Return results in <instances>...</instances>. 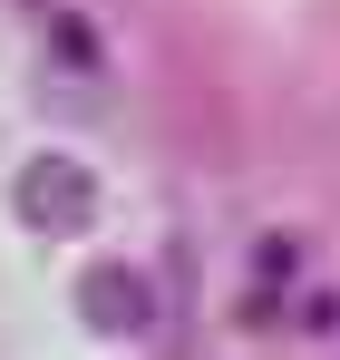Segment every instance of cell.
Instances as JSON below:
<instances>
[{
	"label": "cell",
	"instance_id": "obj_1",
	"mask_svg": "<svg viewBox=\"0 0 340 360\" xmlns=\"http://www.w3.org/2000/svg\"><path fill=\"white\" fill-rule=\"evenodd\" d=\"M68 311L98 331V341H146L156 331V283L136 273V263H78V283H68Z\"/></svg>",
	"mask_w": 340,
	"mask_h": 360
},
{
	"label": "cell",
	"instance_id": "obj_2",
	"mask_svg": "<svg viewBox=\"0 0 340 360\" xmlns=\"http://www.w3.org/2000/svg\"><path fill=\"white\" fill-rule=\"evenodd\" d=\"M10 205H20V224L30 234H78L88 214H98V176L78 166V156H30L20 176H10Z\"/></svg>",
	"mask_w": 340,
	"mask_h": 360
},
{
	"label": "cell",
	"instance_id": "obj_3",
	"mask_svg": "<svg viewBox=\"0 0 340 360\" xmlns=\"http://www.w3.org/2000/svg\"><path fill=\"white\" fill-rule=\"evenodd\" d=\"M340 321V292H301V331H331Z\"/></svg>",
	"mask_w": 340,
	"mask_h": 360
}]
</instances>
